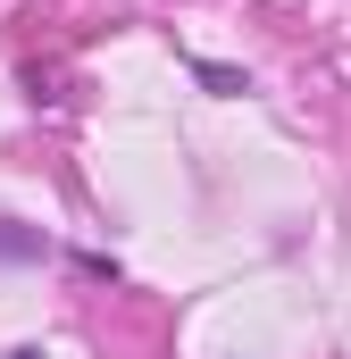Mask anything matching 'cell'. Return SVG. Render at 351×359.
<instances>
[{"label": "cell", "instance_id": "1", "mask_svg": "<svg viewBox=\"0 0 351 359\" xmlns=\"http://www.w3.org/2000/svg\"><path fill=\"white\" fill-rule=\"evenodd\" d=\"M51 251V234L42 226H17V217H0V259H42Z\"/></svg>", "mask_w": 351, "mask_h": 359}, {"label": "cell", "instance_id": "3", "mask_svg": "<svg viewBox=\"0 0 351 359\" xmlns=\"http://www.w3.org/2000/svg\"><path fill=\"white\" fill-rule=\"evenodd\" d=\"M8 359H42V351H8Z\"/></svg>", "mask_w": 351, "mask_h": 359}, {"label": "cell", "instance_id": "2", "mask_svg": "<svg viewBox=\"0 0 351 359\" xmlns=\"http://www.w3.org/2000/svg\"><path fill=\"white\" fill-rule=\"evenodd\" d=\"M192 76H201L209 92H226V100H234V92H251V76H243V67H218V59H192Z\"/></svg>", "mask_w": 351, "mask_h": 359}]
</instances>
